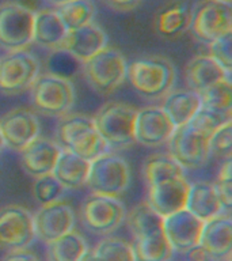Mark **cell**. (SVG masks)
I'll use <instances>...</instances> for the list:
<instances>
[{
	"label": "cell",
	"mask_w": 232,
	"mask_h": 261,
	"mask_svg": "<svg viewBox=\"0 0 232 261\" xmlns=\"http://www.w3.org/2000/svg\"><path fill=\"white\" fill-rule=\"evenodd\" d=\"M221 2H227V3H231V0H221Z\"/></svg>",
	"instance_id": "obj_45"
},
{
	"label": "cell",
	"mask_w": 232,
	"mask_h": 261,
	"mask_svg": "<svg viewBox=\"0 0 232 261\" xmlns=\"http://www.w3.org/2000/svg\"><path fill=\"white\" fill-rule=\"evenodd\" d=\"M183 75H185L187 89L198 94L205 91L208 87H211L217 82L223 81L225 77H231V73H228L221 65L217 64L208 53L194 56L191 60H189Z\"/></svg>",
	"instance_id": "obj_22"
},
{
	"label": "cell",
	"mask_w": 232,
	"mask_h": 261,
	"mask_svg": "<svg viewBox=\"0 0 232 261\" xmlns=\"http://www.w3.org/2000/svg\"><path fill=\"white\" fill-rule=\"evenodd\" d=\"M199 245L217 261L231 260L232 220L229 214H220L204 222Z\"/></svg>",
	"instance_id": "obj_20"
},
{
	"label": "cell",
	"mask_w": 232,
	"mask_h": 261,
	"mask_svg": "<svg viewBox=\"0 0 232 261\" xmlns=\"http://www.w3.org/2000/svg\"><path fill=\"white\" fill-rule=\"evenodd\" d=\"M126 226L129 228L133 242L150 240L163 234V218L151 208L147 201L137 204L125 216Z\"/></svg>",
	"instance_id": "obj_27"
},
{
	"label": "cell",
	"mask_w": 232,
	"mask_h": 261,
	"mask_svg": "<svg viewBox=\"0 0 232 261\" xmlns=\"http://www.w3.org/2000/svg\"><path fill=\"white\" fill-rule=\"evenodd\" d=\"M129 163L121 155L107 151L90 161L85 187L93 193L118 197L129 188Z\"/></svg>",
	"instance_id": "obj_6"
},
{
	"label": "cell",
	"mask_w": 232,
	"mask_h": 261,
	"mask_svg": "<svg viewBox=\"0 0 232 261\" xmlns=\"http://www.w3.org/2000/svg\"><path fill=\"white\" fill-rule=\"evenodd\" d=\"M41 124L33 110L16 108L0 117V136L3 146L12 151L23 150L40 136Z\"/></svg>",
	"instance_id": "obj_14"
},
{
	"label": "cell",
	"mask_w": 232,
	"mask_h": 261,
	"mask_svg": "<svg viewBox=\"0 0 232 261\" xmlns=\"http://www.w3.org/2000/svg\"><path fill=\"white\" fill-rule=\"evenodd\" d=\"M41 71L40 60L27 49L10 50L0 57V91L20 94L32 87Z\"/></svg>",
	"instance_id": "obj_9"
},
{
	"label": "cell",
	"mask_w": 232,
	"mask_h": 261,
	"mask_svg": "<svg viewBox=\"0 0 232 261\" xmlns=\"http://www.w3.org/2000/svg\"><path fill=\"white\" fill-rule=\"evenodd\" d=\"M125 205L114 196L91 192L80 204L81 224L94 236H111L125 222Z\"/></svg>",
	"instance_id": "obj_7"
},
{
	"label": "cell",
	"mask_w": 232,
	"mask_h": 261,
	"mask_svg": "<svg viewBox=\"0 0 232 261\" xmlns=\"http://www.w3.org/2000/svg\"><path fill=\"white\" fill-rule=\"evenodd\" d=\"M98 261H137L133 245L120 237L107 236L93 248Z\"/></svg>",
	"instance_id": "obj_31"
},
{
	"label": "cell",
	"mask_w": 232,
	"mask_h": 261,
	"mask_svg": "<svg viewBox=\"0 0 232 261\" xmlns=\"http://www.w3.org/2000/svg\"><path fill=\"white\" fill-rule=\"evenodd\" d=\"M128 61L121 50L105 48L80 64L87 85L99 95H110L126 79Z\"/></svg>",
	"instance_id": "obj_4"
},
{
	"label": "cell",
	"mask_w": 232,
	"mask_h": 261,
	"mask_svg": "<svg viewBox=\"0 0 232 261\" xmlns=\"http://www.w3.org/2000/svg\"><path fill=\"white\" fill-rule=\"evenodd\" d=\"M3 140H2V136H0V150H2V148H3Z\"/></svg>",
	"instance_id": "obj_44"
},
{
	"label": "cell",
	"mask_w": 232,
	"mask_h": 261,
	"mask_svg": "<svg viewBox=\"0 0 232 261\" xmlns=\"http://www.w3.org/2000/svg\"><path fill=\"white\" fill-rule=\"evenodd\" d=\"M87 249L89 245L84 238L79 232L72 230L46 244V260L77 261L84 254Z\"/></svg>",
	"instance_id": "obj_29"
},
{
	"label": "cell",
	"mask_w": 232,
	"mask_h": 261,
	"mask_svg": "<svg viewBox=\"0 0 232 261\" xmlns=\"http://www.w3.org/2000/svg\"><path fill=\"white\" fill-rule=\"evenodd\" d=\"M141 0H105V3L111 10L118 12H129L137 7Z\"/></svg>",
	"instance_id": "obj_40"
},
{
	"label": "cell",
	"mask_w": 232,
	"mask_h": 261,
	"mask_svg": "<svg viewBox=\"0 0 232 261\" xmlns=\"http://www.w3.org/2000/svg\"><path fill=\"white\" fill-rule=\"evenodd\" d=\"M68 29L57 14L56 8L44 7L34 11L33 42L42 48L57 50L67 36Z\"/></svg>",
	"instance_id": "obj_21"
},
{
	"label": "cell",
	"mask_w": 232,
	"mask_h": 261,
	"mask_svg": "<svg viewBox=\"0 0 232 261\" xmlns=\"http://www.w3.org/2000/svg\"><path fill=\"white\" fill-rule=\"evenodd\" d=\"M185 208L202 222H207L224 212L215 184L209 181L190 182Z\"/></svg>",
	"instance_id": "obj_23"
},
{
	"label": "cell",
	"mask_w": 232,
	"mask_h": 261,
	"mask_svg": "<svg viewBox=\"0 0 232 261\" xmlns=\"http://www.w3.org/2000/svg\"><path fill=\"white\" fill-rule=\"evenodd\" d=\"M137 108L125 102H107L93 117L95 128L110 151L134 144V120Z\"/></svg>",
	"instance_id": "obj_5"
},
{
	"label": "cell",
	"mask_w": 232,
	"mask_h": 261,
	"mask_svg": "<svg viewBox=\"0 0 232 261\" xmlns=\"http://www.w3.org/2000/svg\"><path fill=\"white\" fill-rule=\"evenodd\" d=\"M208 55L219 65H221L228 73L232 69V33L216 38L208 44Z\"/></svg>",
	"instance_id": "obj_38"
},
{
	"label": "cell",
	"mask_w": 232,
	"mask_h": 261,
	"mask_svg": "<svg viewBox=\"0 0 232 261\" xmlns=\"http://www.w3.org/2000/svg\"><path fill=\"white\" fill-rule=\"evenodd\" d=\"M201 106V95L198 93L190 89H172L164 97L162 109L177 128L186 125Z\"/></svg>",
	"instance_id": "obj_25"
},
{
	"label": "cell",
	"mask_w": 232,
	"mask_h": 261,
	"mask_svg": "<svg viewBox=\"0 0 232 261\" xmlns=\"http://www.w3.org/2000/svg\"><path fill=\"white\" fill-rule=\"evenodd\" d=\"M191 12L193 10L182 2L167 4L155 15V32L158 33V36L167 40L182 36L190 29Z\"/></svg>",
	"instance_id": "obj_24"
},
{
	"label": "cell",
	"mask_w": 232,
	"mask_h": 261,
	"mask_svg": "<svg viewBox=\"0 0 232 261\" xmlns=\"http://www.w3.org/2000/svg\"><path fill=\"white\" fill-rule=\"evenodd\" d=\"M2 261H40L38 257L27 249H19V250H10Z\"/></svg>",
	"instance_id": "obj_39"
},
{
	"label": "cell",
	"mask_w": 232,
	"mask_h": 261,
	"mask_svg": "<svg viewBox=\"0 0 232 261\" xmlns=\"http://www.w3.org/2000/svg\"><path fill=\"white\" fill-rule=\"evenodd\" d=\"M190 182L186 175L168 178L147 187V203L156 214L164 218L183 210L186 205Z\"/></svg>",
	"instance_id": "obj_17"
},
{
	"label": "cell",
	"mask_w": 232,
	"mask_h": 261,
	"mask_svg": "<svg viewBox=\"0 0 232 261\" xmlns=\"http://www.w3.org/2000/svg\"><path fill=\"white\" fill-rule=\"evenodd\" d=\"M126 79L142 98L162 99L174 89L177 71L167 57L144 56L128 63Z\"/></svg>",
	"instance_id": "obj_1"
},
{
	"label": "cell",
	"mask_w": 232,
	"mask_h": 261,
	"mask_svg": "<svg viewBox=\"0 0 232 261\" xmlns=\"http://www.w3.org/2000/svg\"><path fill=\"white\" fill-rule=\"evenodd\" d=\"M36 238L49 244L59 237L72 231L75 227V212L72 205L64 200H56L53 203L41 205L33 215Z\"/></svg>",
	"instance_id": "obj_13"
},
{
	"label": "cell",
	"mask_w": 232,
	"mask_h": 261,
	"mask_svg": "<svg viewBox=\"0 0 232 261\" xmlns=\"http://www.w3.org/2000/svg\"><path fill=\"white\" fill-rule=\"evenodd\" d=\"M215 188L221 205L225 214H229L232 205V159H223V163L220 166L217 179H216Z\"/></svg>",
	"instance_id": "obj_37"
},
{
	"label": "cell",
	"mask_w": 232,
	"mask_h": 261,
	"mask_svg": "<svg viewBox=\"0 0 232 261\" xmlns=\"http://www.w3.org/2000/svg\"><path fill=\"white\" fill-rule=\"evenodd\" d=\"M89 170L90 161L68 150H61L52 174L65 189H79L85 187Z\"/></svg>",
	"instance_id": "obj_26"
},
{
	"label": "cell",
	"mask_w": 232,
	"mask_h": 261,
	"mask_svg": "<svg viewBox=\"0 0 232 261\" xmlns=\"http://www.w3.org/2000/svg\"><path fill=\"white\" fill-rule=\"evenodd\" d=\"M56 11L68 30L94 22L95 4L91 0H68L56 6Z\"/></svg>",
	"instance_id": "obj_30"
},
{
	"label": "cell",
	"mask_w": 232,
	"mask_h": 261,
	"mask_svg": "<svg viewBox=\"0 0 232 261\" xmlns=\"http://www.w3.org/2000/svg\"><path fill=\"white\" fill-rule=\"evenodd\" d=\"M46 2H48V3H50V4H53V6L56 7V6H59V4L65 3V2H68V0H46Z\"/></svg>",
	"instance_id": "obj_43"
},
{
	"label": "cell",
	"mask_w": 232,
	"mask_h": 261,
	"mask_svg": "<svg viewBox=\"0 0 232 261\" xmlns=\"http://www.w3.org/2000/svg\"><path fill=\"white\" fill-rule=\"evenodd\" d=\"M168 154L186 170L205 166L211 158L209 139L201 136L190 126H177L167 142Z\"/></svg>",
	"instance_id": "obj_12"
},
{
	"label": "cell",
	"mask_w": 232,
	"mask_h": 261,
	"mask_svg": "<svg viewBox=\"0 0 232 261\" xmlns=\"http://www.w3.org/2000/svg\"><path fill=\"white\" fill-rule=\"evenodd\" d=\"M34 11L18 2L0 4V48L10 50L27 49L33 44Z\"/></svg>",
	"instance_id": "obj_10"
},
{
	"label": "cell",
	"mask_w": 232,
	"mask_h": 261,
	"mask_svg": "<svg viewBox=\"0 0 232 261\" xmlns=\"http://www.w3.org/2000/svg\"><path fill=\"white\" fill-rule=\"evenodd\" d=\"M28 90L33 108L49 117L60 118L71 113L76 101L72 82L67 76L53 72L40 73Z\"/></svg>",
	"instance_id": "obj_3"
},
{
	"label": "cell",
	"mask_w": 232,
	"mask_h": 261,
	"mask_svg": "<svg viewBox=\"0 0 232 261\" xmlns=\"http://www.w3.org/2000/svg\"><path fill=\"white\" fill-rule=\"evenodd\" d=\"M64 191L65 188L54 178V175L52 173L34 178L33 196H34L36 201H38L41 205L60 200L64 195Z\"/></svg>",
	"instance_id": "obj_35"
},
{
	"label": "cell",
	"mask_w": 232,
	"mask_h": 261,
	"mask_svg": "<svg viewBox=\"0 0 232 261\" xmlns=\"http://www.w3.org/2000/svg\"><path fill=\"white\" fill-rule=\"evenodd\" d=\"M105 46H107V34L99 24L91 22L81 28L68 30L57 50L67 53L81 64Z\"/></svg>",
	"instance_id": "obj_18"
},
{
	"label": "cell",
	"mask_w": 232,
	"mask_h": 261,
	"mask_svg": "<svg viewBox=\"0 0 232 261\" xmlns=\"http://www.w3.org/2000/svg\"><path fill=\"white\" fill-rule=\"evenodd\" d=\"M204 222L186 208L163 218V231L174 253L186 254L199 245Z\"/></svg>",
	"instance_id": "obj_16"
},
{
	"label": "cell",
	"mask_w": 232,
	"mask_h": 261,
	"mask_svg": "<svg viewBox=\"0 0 232 261\" xmlns=\"http://www.w3.org/2000/svg\"><path fill=\"white\" fill-rule=\"evenodd\" d=\"M186 258L187 261H217L215 260V258H213L201 245H197V246H194L193 249H190V250L186 253Z\"/></svg>",
	"instance_id": "obj_41"
},
{
	"label": "cell",
	"mask_w": 232,
	"mask_h": 261,
	"mask_svg": "<svg viewBox=\"0 0 232 261\" xmlns=\"http://www.w3.org/2000/svg\"><path fill=\"white\" fill-rule=\"evenodd\" d=\"M133 249L137 261H171L174 256L164 232L150 240L136 241Z\"/></svg>",
	"instance_id": "obj_32"
},
{
	"label": "cell",
	"mask_w": 232,
	"mask_h": 261,
	"mask_svg": "<svg viewBox=\"0 0 232 261\" xmlns=\"http://www.w3.org/2000/svg\"><path fill=\"white\" fill-rule=\"evenodd\" d=\"M77 261H98V258L95 257V254H94L93 249L89 248L87 250H85L84 254H83V256H81Z\"/></svg>",
	"instance_id": "obj_42"
},
{
	"label": "cell",
	"mask_w": 232,
	"mask_h": 261,
	"mask_svg": "<svg viewBox=\"0 0 232 261\" xmlns=\"http://www.w3.org/2000/svg\"><path fill=\"white\" fill-rule=\"evenodd\" d=\"M228 121H232V113H224L220 110L201 106L190 121L187 122V125L201 136L209 139L215 130L219 129L220 126H223Z\"/></svg>",
	"instance_id": "obj_33"
},
{
	"label": "cell",
	"mask_w": 232,
	"mask_h": 261,
	"mask_svg": "<svg viewBox=\"0 0 232 261\" xmlns=\"http://www.w3.org/2000/svg\"><path fill=\"white\" fill-rule=\"evenodd\" d=\"M20 165L28 175L34 178L50 174L61 152L60 146L54 140L37 136L23 150H20Z\"/></svg>",
	"instance_id": "obj_19"
},
{
	"label": "cell",
	"mask_w": 232,
	"mask_h": 261,
	"mask_svg": "<svg viewBox=\"0 0 232 261\" xmlns=\"http://www.w3.org/2000/svg\"><path fill=\"white\" fill-rule=\"evenodd\" d=\"M175 126L162 106H146L137 109L134 120V143L144 147H160L167 144Z\"/></svg>",
	"instance_id": "obj_15"
},
{
	"label": "cell",
	"mask_w": 232,
	"mask_h": 261,
	"mask_svg": "<svg viewBox=\"0 0 232 261\" xmlns=\"http://www.w3.org/2000/svg\"><path fill=\"white\" fill-rule=\"evenodd\" d=\"M195 40L209 44L216 38L232 33V6L221 0H199L193 8L189 29Z\"/></svg>",
	"instance_id": "obj_8"
},
{
	"label": "cell",
	"mask_w": 232,
	"mask_h": 261,
	"mask_svg": "<svg viewBox=\"0 0 232 261\" xmlns=\"http://www.w3.org/2000/svg\"><path fill=\"white\" fill-rule=\"evenodd\" d=\"M61 150H68L87 161L110 151L95 128L93 117L87 114L68 113L60 117L56 128V140Z\"/></svg>",
	"instance_id": "obj_2"
},
{
	"label": "cell",
	"mask_w": 232,
	"mask_h": 261,
	"mask_svg": "<svg viewBox=\"0 0 232 261\" xmlns=\"http://www.w3.org/2000/svg\"><path fill=\"white\" fill-rule=\"evenodd\" d=\"M141 173L144 182L147 187H150L164 179L183 177L185 169L167 152V154H155L148 156L142 163Z\"/></svg>",
	"instance_id": "obj_28"
},
{
	"label": "cell",
	"mask_w": 232,
	"mask_h": 261,
	"mask_svg": "<svg viewBox=\"0 0 232 261\" xmlns=\"http://www.w3.org/2000/svg\"><path fill=\"white\" fill-rule=\"evenodd\" d=\"M202 106L220 110L224 113H232V85L231 77L217 82L199 94Z\"/></svg>",
	"instance_id": "obj_34"
},
{
	"label": "cell",
	"mask_w": 232,
	"mask_h": 261,
	"mask_svg": "<svg viewBox=\"0 0 232 261\" xmlns=\"http://www.w3.org/2000/svg\"><path fill=\"white\" fill-rule=\"evenodd\" d=\"M36 240L33 214L19 204L0 208V249H27Z\"/></svg>",
	"instance_id": "obj_11"
},
{
	"label": "cell",
	"mask_w": 232,
	"mask_h": 261,
	"mask_svg": "<svg viewBox=\"0 0 232 261\" xmlns=\"http://www.w3.org/2000/svg\"><path fill=\"white\" fill-rule=\"evenodd\" d=\"M232 151V122H225L223 126L215 130L209 138V154L213 158H231Z\"/></svg>",
	"instance_id": "obj_36"
}]
</instances>
